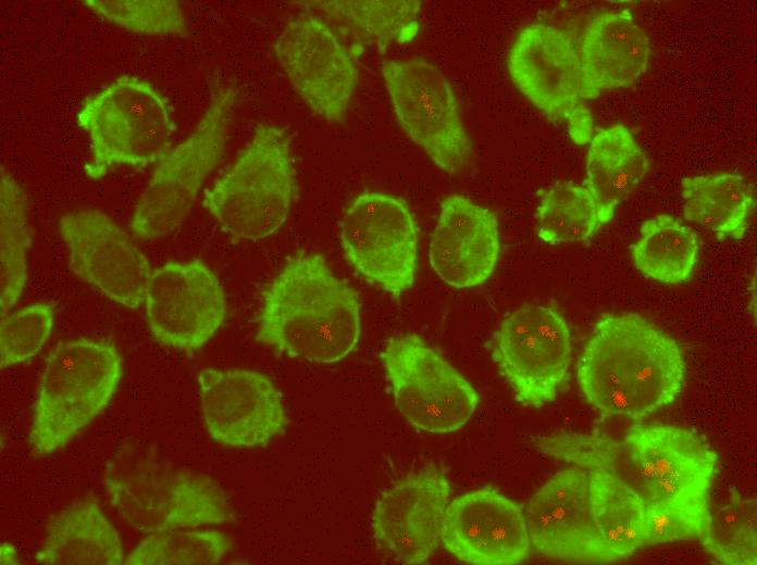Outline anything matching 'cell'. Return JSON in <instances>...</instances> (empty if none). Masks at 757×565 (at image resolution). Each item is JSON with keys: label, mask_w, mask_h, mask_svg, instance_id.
Returning <instances> with one entry per match:
<instances>
[{"label": "cell", "mask_w": 757, "mask_h": 565, "mask_svg": "<svg viewBox=\"0 0 757 565\" xmlns=\"http://www.w3.org/2000/svg\"><path fill=\"white\" fill-rule=\"evenodd\" d=\"M678 342L632 313L608 314L595 325L578 362V381L603 415L638 419L677 400L685 381Z\"/></svg>", "instance_id": "cell-1"}, {"label": "cell", "mask_w": 757, "mask_h": 565, "mask_svg": "<svg viewBox=\"0 0 757 565\" xmlns=\"http://www.w3.org/2000/svg\"><path fill=\"white\" fill-rule=\"evenodd\" d=\"M535 442L554 459L613 475L645 505L709 500L718 467L717 454L699 436L671 425L635 426L622 439L558 434Z\"/></svg>", "instance_id": "cell-2"}, {"label": "cell", "mask_w": 757, "mask_h": 565, "mask_svg": "<svg viewBox=\"0 0 757 565\" xmlns=\"http://www.w3.org/2000/svg\"><path fill=\"white\" fill-rule=\"evenodd\" d=\"M359 337L358 298L322 255L293 259L263 292L257 339L282 354L332 364L351 353Z\"/></svg>", "instance_id": "cell-3"}, {"label": "cell", "mask_w": 757, "mask_h": 565, "mask_svg": "<svg viewBox=\"0 0 757 565\" xmlns=\"http://www.w3.org/2000/svg\"><path fill=\"white\" fill-rule=\"evenodd\" d=\"M110 503L133 529L157 533L231 517L223 489L210 477L171 465L139 440L123 442L106 465Z\"/></svg>", "instance_id": "cell-4"}, {"label": "cell", "mask_w": 757, "mask_h": 565, "mask_svg": "<svg viewBox=\"0 0 757 565\" xmlns=\"http://www.w3.org/2000/svg\"><path fill=\"white\" fill-rule=\"evenodd\" d=\"M122 357L109 341L72 339L46 360L29 441L38 454L66 445L108 406L122 378Z\"/></svg>", "instance_id": "cell-5"}, {"label": "cell", "mask_w": 757, "mask_h": 565, "mask_svg": "<svg viewBox=\"0 0 757 565\" xmlns=\"http://www.w3.org/2000/svg\"><path fill=\"white\" fill-rule=\"evenodd\" d=\"M295 189V170L287 134L262 124L231 167L206 190L203 205L221 229L258 241L286 222Z\"/></svg>", "instance_id": "cell-6"}, {"label": "cell", "mask_w": 757, "mask_h": 565, "mask_svg": "<svg viewBox=\"0 0 757 565\" xmlns=\"http://www.w3.org/2000/svg\"><path fill=\"white\" fill-rule=\"evenodd\" d=\"M76 122L89 139L85 173L92 179L115 166L160 162L175 131L167 100L151 83L128 74L84 100Z\"/></svg>", "instance_id": "cell-7"}, {"label": "cell", "mask_w": 757, "mask_h": 565, "mask_svg": "<svg viewBox=\"0 0 757 565\" xmlns=\"http://www.w3.org/2000/svg\"><path fill=\"white\" fill-rule=\"evenodd\" d=\"M235 101L232 87L214 92L193 131L158 162L133 213L131 229L136 236L164 237L186 219L204 180L225 154Z\"/></svg>", "instance_id": "cell-8"}, {"label": "cell", "mask_w": 757, "mask_h": 565, "mask_svg": "<svg viewBox=\"0 0 757 565\" xmlns=\"http://www.w3.org/2000/svg\"><path fill=\"white\" fill-rule=\"evenodd\" d=\"M382 359L396 407L415 428L450 434L473 416L479 404L474 387L420 337L390 339Z\"/></svg>", "instance_id": "cell-9"}, {"label": "cell", "mask_w": 757, "mask_h": 565, "mask_svg": "<svg viewBox=\"0 0 757 565\" xmlns=\"http://www.w3.org/2000/svg\"><path fill=\"white\" fill-rule=\"evenodd\" d=\"M381 75L399 125L407 136L449 174L468 163L472 148L451 86L424 59L387 60Z\"/></svg>", "instance_id": "cell-10"}, {"label": "cell", "mask_w": 757, "mask_h": 565, "mask_svg": "<svg viewBox=\"0 0 757 565\" xmlns=\"http://www.w3.org/2000/svg\"><path fill=\"white\" fill-rule=\"evenodd\" d=\"M345 259L363 278L392 296L414 281L417 227L408 206L380 191L359 194L339 222Z\"/></svg>", "instance_id": "cell-11"}, {"label": "cell", "mask_w": 757, "mask_h": 565, "mask_svg": "<svg viewBox=\"0 0 757 565\" xmlns=\"http://www.w3.org/2000/svg\"><path fill=\"white\" fill-rule=\"evenodd\" d=\"M494 361L524 405L555 400L572 357L562 315L545 304L526 303L508 314L491 342Z\"/></svg>", "instance_id": "cell-12"}, {"label": "cell", "mask_w": 757, "mask_h": 565, "mask_svg": "<svg viewBox=\"0 0 757 565\" xmlns=\"http://www.w3.org/2000/svg\"><path fill=\"white\" fill-rule=\"evenodd\" d=\"M507 64L518 89L548 117L566 124L574 143L591 140L594 121L581 97L579 53L562 30L546 24L523 28Z\"/></svg>", "instance_id": "cell-13"}, {"label": "cell", "mask_w": 757, "mask_h": 565, "mask_svg": "<svg viewBox=\"0 0 757 565\" xmlns=\"http://www.w3.org/2000/svg\"><path fill=\"white\" fill-rule=\"evenodd\" d=\"M274 52L295 91L319 116L343 122L357 84L353 54L320 16L299 14L278 34Z\"/></svg>", "instance_id": "cell-14"}, {"label": "cell", "mask_w": 757, "mask_h": 565, "mask_svg": "<svg viewBox=\"0 0 757 565\" xmlns=\"http://www.w3.org/2000/svg\"><path fill=\"white\" fill-rule=\"evenodd\" d=\"M145 307L154 339L186 351L203 347L227 311L218 276L201 260L171 261L152 269Z\"/></svg>", "instance_id": "cell-15"}, {"label": "cell", "mask_w": 757, "mask_h": 565, "mask_svg": "<svg viewBox=\"0 0 757 565\" xmlns=\"http://www.w3.org/2000/svg\"><path fill=\"white\" fill-rule=\"evenodd\" d=\"M59 225L76 275L132 310L145 303L151 265L123 228L106 213L86 208L63 214Z\"/></svg>", "instance_id": "cell-16"}, {"label": "cell", "mask_w": 757, "mask_h": 565, "mask_svg": "<svg viewBox=\"0 0 757 565\" xmlns=\"http://www.w3.org/2000/svg\"><path fill=\"white\" fill-rule=\"evenodd\" d=\"M201 413L209 435L233 447H256L282 435L287 424L280 392L251 369L204 368L198 375Z\"/></svg>", "instance_id": "cell-17"}, {"label": "cell", "mask_w": 757, "mask_h": 565, "mask_svg": "<svg viewBox=\"0 0 757 565\" xmlns=\"http://www.w3.org/2000/svg\"><path fill=\"white\" fill-rule=\"evenodd\" d=\"M450 490L448 478L436 468L421 469L386 488L371 515L376 542L404 564L429 560L442 540Z\"/></svg>", "instance_id": "cell-18"}, {"label": "cell", "mask_w": 757, "mask_h": 565, "mask_svg": "<svg viewBox=\"0 0 757 565\" xmlns=\"http://www.w3.org/2000/svg\"><path fill=\"white\" fill-rule=\"evenodd\" d=\"M442 542L457 560L475 565H509L529 553L521 507L491 488L456 497L445 511Z\"/></svg>", "instance_id": "cell-19"}, {"label": "cell", "mask_w": 757, "mask_h": 565, "mask_svg": "<svg viewBox=\"0 0 757 565\" xmlns=\"http://www.w3.org/2000/svg\"><path fill=\"white\" fill-rule=\"evenodd\" d=\"M524 516L530 542L541 554L611 562L592 522L586 469L571 467L555 474L533 494Z\"/></svg>", "instance_id": "cell-20"}, {"label": "cell", "mask_w": 757, "mask_h": 565, "mask_svg": "<svg viewBox=\"0 0 757 565\" xmlns=\"http://www.w3.org/2000/svg\"><path fill=\"white\" fill-rule=\"evenodd\" d=\"M500 251L495 215L461 194L440 204L430 243V263L436 275L457 289L476 287L494 273Z\"/></svg>", "instance_id": "cell-21"}, {"label": "cell", "mask_w": 757, "mask_h": 565, "mask_svg": "<svg viewBox=\"0 0 757 565\" xmlns=\"http://www.w3.org/2000/svg\"><path fill=\"white\" fill-rule=\"evenodd\" d=\"M578 53L581 97L593 99L635 83L647 70L650 41L628 9L608 11L590 21Z\"/></svg>", "instance_id": "cell-22"}, {"label": "cell", "mask_w": 757, "mask_h": 565, "mask_svg": "<svg viewBox=\"0 0 757 565\" xmlns=\"http://www.w3.org/2000/svg\"><path fill=\"white\" fill-rule=\"evenodd\" d=\"M36 563L45 565H120L117 531L94 501H76L51 519Z\"/></svg>", "instance_id": "cell-23"}, {"label": "cell", "mask_w": 757, "mask_h": 565, "mask_svg": "<svg viewBox=\"0 0 757 565\" xmlns=\"http://www.w3.org/2000/svg\"><path fill=\"white\" fill-rule=\"evenodd\" d=\"M648 159L632 133L621 124L600 129L590 140L586 188L594 198L603 224L642 181Z\"/></svg>", "instance_id": "cell-24"}, {"label": "cell", "mask_w": 757, "mask_h": 565, "mask_svg": "<svg viewBox=\"0 0 757 565\" xmlns=\"http://www.w3.org/2000/svg\"><path fill=\"white\" fill-rule=\"evenodd\" d=\"M586 470L595 531L611 562L625 558L643 548L645 503L613 475L599 468Z\"/></svg>", "instance_id": "cell-25"}, {"label": "cell", "mask_w": 757, "mask_h": 565, "mask_svg": "<svg viewBox=\"0 0 757 565\" xmlns=\"http://www.w3.org/2000/svg\"><path fill=\"white\" fill-rule=\"evenodd\" d=\"M685 218L720 238L741 239L755 205L750 185L736 174L686 177L682 180Z\"/></svg>", "instance_id": "cell-26"}, {"label": "cell", "mask_w": 757, "mask_h": 565, "mask_svg": "<svg viewBox=\"0 0 757 565\" xmlns=\"http://www.w3.org/2000/svg\"><path fill=\"white\" fill-rule=\"evenodd\" d=\"M302 7L326 13L380 49L411 41L420 29L418 0H318Z\"/></svg>", "instance_id": "cell-27"}, {"label": "cell", "mask_w": 757, "mask_h": 565, "mask_svg": "<svg viewBox=\"0 0 757 565\" xmlns=\"http://www.w3.org/2000/svg\"><path fill=\"white\" fill-rule=\"evenodd\" d=\"M632 255L644 276L668 285L682 284L692 277L697 264V237L679 219L659 214L642 223Z\"/></svg>", "instance_id": "cell-28"}, {"label": "cell", "mask_w": 757, "mask_h": 565, "mask_svg": "<svg viewBox=\"0 0 757 565\" xmlns=\"http://www.w3.org/2000/svg\"><path fill=\"white\" fill-rule=\"evenodd\" d=\"M0 175V312L2 317L15 305L27 280L30 234L24 191L3 167Z\"/></svg>", "instance_id": "cell-29"}, {"label": "cell", "mask_w": 757, "mask_h": 565, "mask_svg": "<svg viewBox=\"0 0 757 565\" xmlns=\"http://www.w3.org/2000/svg\"><path fill=\"white\" fill-rule=\"evenodd\" d=\"M598 206L586 187L558 181L546 189L537 208V236L547 243L587 240L601 226Z\"/></svg>", "instance_id": "cell-30"}, {"label": "cell", "mask_w": 757, "mask_h": 565, "mask_svg": "<svg viewBox=\"0 0 757 565\" xmlns=\"http://www.w3.org/2000/svg\"><path fill=\"white\" fill-rule=\"evenodd\" d=\"M705 551L716 561L730 565L757 563V501L730 489V501L711 514L705 537Z\"/></svg>", "instance_id": "cell-31"}, {"label": "cell", "mask_w": 757, "mask_h": 565, "mask_svg": "<svg viewBox=\"0 0 757 565\" xmlns=\"http://www.w3.org/2000/svg\"><path fill=\"white\" fill-rule=\"evenodd\" d=\"M232 541L213 529H173L146 537L125 558L127 565H209L220 562Z\"/></svg>", "instance_id": "cell-32"}, {"label": "cell", "mask_w": 757, "mask_h": 565, "mask_svg": "<svg viewBox=\"0 0 757 565\" xmlns=\"http://www.w3.org/2000/svg\"><path fill=\"white\" fill-rule=\"evenodd\" d=\"M102 18L131 32L147 35H182L186 17L174 0H86Z\"/></svg>", "instance_id": "cell-33"}, {"label": "cell", "mask_w": 757, "mask_h": 565, "mask_svg": "<svg viewBox=\"0 0 757 565\" xmlns=\"http://www.w3.org/2000/svg\"><path fill=\"white\" fill-rule=\"evenodd\" d=\"M710 516L709 500L646 504L642 547L702 540L707 532Z\"/></svg>", "instance_id": "cell-34"}, {"label": "cell", "mask_w": 757, "mask_h": 565, "mask_svg": "<svg viewBox=\"0 0 757 565\" xmlns=\"http://www.w3.org/2000/svg\"><path fill=\"white\" fill-rule=\"evenodd\" d=\"M54 322L52 307L36 303L1 317L0 365L9 367L35 356L50 337Z\"/></svg>", "instance_id": "cell-35"}, {"label": "cell", "mask_w": 757, "mask_h": 565, "mask_svg": "<svg viewBox=\"0 0 757 565\" xmlns=\"http://www.w3.org/2000/svg\"><path fill=\"white\" fill-rule=\"evenodd\" d=\"M1 564H16L17 556L14 548L8 542L1 544Z\"/></svg>", "instance_id": "cell-36"}]
</instances>
